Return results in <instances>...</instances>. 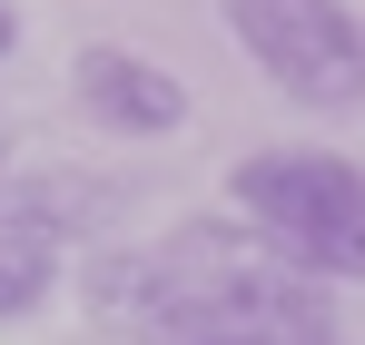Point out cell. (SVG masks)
Returning a JSON list of instances; mask_svg holds the SVG:
<instances>
[{
    "mask_svg": "<svg viewBox=\"0 0 365 345\" xmlns=\"http://www.w3.org/2000/svg\"><path fill=\"white\" fill-rule=\"evenodd\" d=\"M237 207L316 287H365V168L336 148H257L237 158Z\"/></svg>",
    "mask_w": 365,
    "mask_h": 345,
    "instance_id": "1",
    "label": "cell"
},
{
    "mask_svg": "<svg viewBox=\"0 0 365 345\" xmlns=\"http://www.w3.org/2000/svg\"><path fill=\"white\" fill-rule=\"evenodd\" d=\"M237 50L306 109H365V20L346 0H227Z\"/></svg>",
    "mask_w": 365,
    "mask_h": 345,
    "instance_id": "2",
    "label": "cell"
},
{
    "mask_svg": "<svg viewBox=\"0 0 365 345\" xmlns=\"http://www.w3.org/2000/svg\"><path fill=\"white\" fill-rule=\"evenodd\" d=\"M69 99L99 118V128H119V138H168V128H187V79H178V69H158L148 50H119V40L79 50Z\"/></svg>",
    "mask_w": 365,
    "mask_h": 345,
    "instance_id": "3",
    "label": "cell"
},
{
    "mask_svg": "<svg viewBox=\"0 0 365 345\" xmlns=\"http://www.w3.org/2000/svg\"><path fill=\"white\" fill-rule=\"evenodd\" d=\"M50 287H60V237H20V227H0V316L50 306Z\"/></svg>",
    "mask_w": 365,
    "mask_h": 345,
    "instance_id": "4",
    "label": "cell"
},
{
    "mask_svg": "<svg viewBox=\"0 0 365 345\" xmlns=\"http://www.w3.org/2000/svg\"><path fill=\"white\" fill-rule=\"evenodd\" d=\"M306 316H326V306H306ZM287 326V316H277ZM277 326H207V336H187V345H277Z\"/></svg>",
    "mask_w": 365,
    "mask_h": 345,
    "instance_id": "5",
    "label": "cell"
},
{
    "mask_svg": "<svg viewBox=\"0 0 365 345\" xmlns=\"http://www.w3.org/2000/svg\"><path fill=\"white\" fill-rule=\"evenodd\" d=\"M10 40H20V20H10V0H0V59H10Z\"/></svg>",
    "mask_w": 365,
    "mask_h": 345,
    "instance_id": "6",
    "label": "cell"
},
{
    "mask_svg": "<svg viewBox=\"0 0 365 345\" xmlns=\"http://www.w3.org/2000/svg\"><path fill=\"white\" fill-rule=\"evenodd\" d=\"M0 148H10V138H0Z\"/></svg>",
    "mask_w": 365,
    "mask_h": 345,
    "instance_id": "7",
    "label": "cell"
}]
</instances>
